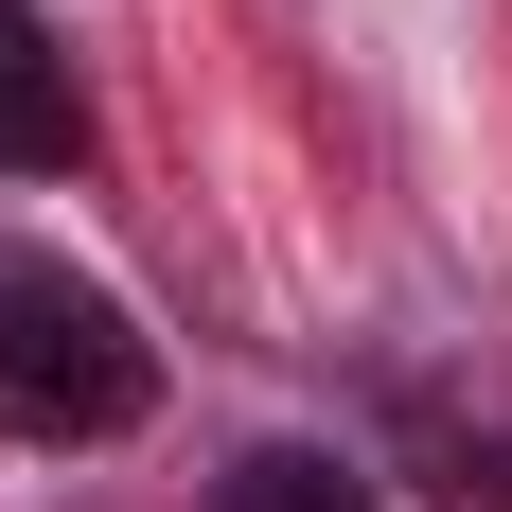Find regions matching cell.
Wrapping results in <instances>:
<instances>
[{"instance_id": "cell-1", "label": "cell", "mask_w": 512, "mask_h": 512, "mask_svg": "<svg viewBox=\"0 0 512 512\" xmlns=\"http://www.w3.org/2000/svg\"><path fill=\"white\" fill-rule=\"evenodd\" d=\"M142 407H159V336L89 265L0 248V442H124Z\"/></svg>"}, {"instance_id": "cell-2", "label": "cell", "mask_w": 512, "mask_h": 512, "mask_svg": "<svg viewBox=\"0 0 512 512\" xmlns=\"http://www.w3.org/2000/svg\"><path fill=\"white\" fill-rule=\"evenodd\" d=\"M71 159H89V89L36 0H0V177H71Z\"/></svg>"}, {"instance_id": "cell-3", "label": "cell", "mask_w": 512, "mask_h": 512, "mask_svg": "<svg viewBox=\"0 0 512 512\" xmlns=\"http://www.w3.org/2000/svg\"><path fill=\"white\" fill-rule=\"evenodd\" d=\"M212 512H371V477L318 460V442H248V460L212 477Z\"/></svg>"}, {"instance_id": "cell-4", "label": "cell", "mask_w": 512, "mask_h": 512, "mask_svg": "<svg viewBox=\"0 0 512 512\" xmlns=\"http://www.w3.org/2000/svg\"><path fill=\"white\" fill-rule=\"evenodd\" d=\"M424 495H442V512H512V442H477V424H424Z\"/></svg>"}]
</instances>
